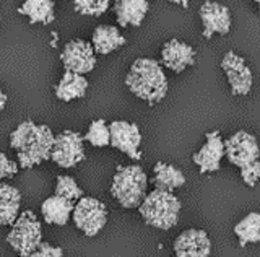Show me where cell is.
<instances>
[{
  "label": "cell",
  "mask_w": 260,
  "mask_h": 257,
  "mask_svg": "<svg viewBox=\"0 0 260 257\" xmlns=\"http://www.w3.org/2000/svg\"><path fill=\"white\" fill-rule=\"evenodd\" d=\"M72 220L85 236H96L108 223V210L98 199L81 197L73 205Z\"/></svg>",
  "instance_id": "cell-6"
},
{
  "label": "cell",
  "mask_w": 260,
  "mask_h": 257,
  "mask_svg": "<svg viewBox=\"0 0 260 257\" xmlns=\"http://www.w3.org/2000/svg\"><path fill=\"white\" fill-rule=\"evenodd\" d=\"M169 2H173L176 5H181V7H184V9H189L190 0H169Z\"/></svg>",
  "instance_id": "cell-31"
},
{
  "label": "cell",
  "mask_w": 260,
  "mask_h": 257,
  "mask_svg": "<svg viewBox=\"0 0 260 257\" xmlns=\"http://www.w3.org/2000/svg\"><path fill=\"white\" fill-rule=\"evenodd\" d=\"M54 2H55V0H54Z\"/></svg>",
  "instance_id": "cell-33"
},
{
  "label": "cell",
  "mask_w": 260,
  "mask_h": 257,
  "mask_svg": "<svg viewBox=\"0 0 260 257\" xmlns=\"http://www.w3.org/2000/svg\"><path fill=\"white\" fill-rule=\"evenodd\" d=\"M5 104H7V94H5V93L2 91V88H0V112L4 111Z\"/></svg>",
  "instance_id": "cell-30"
},
{
  "label": "cell",
  "mask_w": 260,
  "mask_h": 257,
  "mask_svg": "<svg viewBox=\"0 0 260 257\" xmlns=\"http://www.w3.org/2000/svg\"><path fill=\"white\" fill-rule=\"evenodd\" d=\"M73 205H75V202H72L69 199L52 196L41 204V213H43V218L46 220V223L63 227L70 220Z\"/></svg>",
  "instance_id": "cell-18"
},
{
  "label": "cell",
  "mask_w": 260,
  "mask_h": 257,
  "mask_svg": "<svg viewBox=\"0 0 260 257\" xmlns=\"http://www.w3.org/2000/svg\"><path fill=\"white\" fill-rule=\"evenodd\" d=\"M88 90V80L80 75V74H73V72H65L62 75L60 82L55 85V96L57 100L70 103L73 100L83 98Z\"/></svg>",
  "instance_id": "cell-19"
},
{
  "label": "cell",
  "mask_w": 260,
  "mask_h": 257,
  "mask_svg": "<svg viewBox=\"0 0 260 257\" xmlns=\"http://www.w3.org/2000/svg\"><path fill=\"white\" fill-rule=\"evenodd\" d=\"M63 199H69L72 202H77L78 199L83 197V189H81L77 181L72 176H59L55 184V194Z\"/></svg>",
  "instance_id": "cell-25"
},
{
  "label": "cell",
  "mask_w": 260,
  "mask_h": 257,
  "mask_svg": "<svg viewBox=\"0 0 260 257\" xmlns=\"http://www.w3.org/2000/svg\"><path fill=\"white\" fill-rule=\"evenodd\" d=\"M161 63L174 74H181L195 63V51L179 39H169L161 49Z\"/></svg>",
  "instance_id": "cell-15"
},
{
  "label": "cell",
  "mask_w": 260,
  "mask_h": 257,
  "mask_svg": "<svg viewBox=\"0 0 260 257\" xmlns=\"http://www.w3.org/2000/svg\"><path fill=\"white\" fill-rule=\"evenodd\" d=\"M109 145L120 150L132 159H140L142 132L135 122L114 120L109 125Z\"/></svg>",
  "instance_id": "cell-10"
},
{
  "label": "cell",
  "mask_w": 260,
  "mask_h": 257,
  "mask_svg": "<svg viewBox=\"0 0 260 257\" xmlns=\"http://www.w3.org/2000/svg\"><path fill=\"white\" fill-rule=\"evenodd\" d=\"M18 13L28 17L31 25H51L55 20L54 0H23Z\"/></svg>",
  "instance_id": "cell-17"
},
{
  "label": "cell",
  "mask_w": 260,
  "mask_h": 257,
  "mask_svg": "<svg viewBox=\"0 0 260 257\" xmlns=\"http://www.w3.org/2000/svg\"><path fill=\"white\" fill-rule=\"evenodd\" d=\"M202 35L203 38H213L215 35H228L231 31V12L226 5L218 2H205L200 7Z\"/></svg>",
  "instance_id": "cell-12"
},
{
  "label": "cell",
  "mask_w": 260,
  "mask_h": 257,
  "mask_svg": "<svg viewBox=\"0 0 260 257\" xmlns=\"http://www.w3.org/2000/svg\"><path fill=\"white\" fill-rule=\"evenodd\" d=\"M83 140L89 142L93 147H108L109 145V127L104 119L93 120L88 127V132Z\"/></svg>",
  "instance_id": "cell-24"
},
{
  "label": "cell",
  "mask_w": 260,
  "mask_h": 257,
  "mask_svg": "<svg viewBox=\"0 0 260 257\" xmlns=\"http://www.w3.org/2000/svg\"><path fill=\"white\" fill-rule=\"evenodd\" d=\"M21 194L10 184H0V227L13 224L20 212Z\"/></svg>",
  "instance_id": "cell-21"
},
{
  "label": "cell",
  "mask_w": 260,
  "mask_h": 257,
  "mask_svg": "<svg viewBox=\"0 0 260 257\" xmlns=\"http://www.w3.org/2000/svg\"><path fill=\"white\" fill-rule=\"evenodd\" d=\"M234 233L239 239V246L244 247L249 243H258L260 239V216L257 212L246 215L234 227Z\"/></svg>",
  "instance_id": "cell-23"
},
{
  "label": "cell",
  "mask_w": 260,
  "mask_h": 257,
  "mask_svg": "<svg viewBox=\"0 0 260 257\" xmlns=\"http://www.w3.org/2000/svg\"><path fill=\"white\" fill-rule=\"evenodd\" d=\"M18 173V165L12 162L5 153H0V179H8Z\"/></svg>",
  "instance_id": "cell-28"
},
{
  "label": "cell",
  "mask_w": 260,
  "mask_h": 257,
  "mask_svg": "<svg viewBox=\"0 0 260 257\" xmlns=\"http://www.w3.org/2000/svg\"><path fill=\"white\" fill-rule=\"evenodd\" d=\"M254 2H255V4H258V2H260V0H254Z\"/></svg>",
  "instance_id": "cell-32"
},
{
  "label": "cell",
  "mask_w": 260,
  "mask_h": 257,
  "mask_svg": "<svg viewBox=\"0 0 260 257\" xmlns=\"http://www.w3.org/2000/svg\"><path fill=\"white\" fill-rule=\"evenodd\" d=\"M241 178L244 181V184H247L249 187H254L258 178H260V163H254L247 168H242L241 170Z\"/></svg>",
  "instance_id": "cell-27"
},
{
  "label": "cell",
  "mask_w": 260,
  "mask_h": 257,
  "mask_svg": "<svg viewBox=\"0 0 260 257\" xmlns=\"http://www.w3.org/2000/svg\"><path fill=\"white\" fill-rule=\"evenodd\" d=\"M148 0H114L112 5L117 25L120 28L140 26L148 13Z\"/></svg>",
  "instance_id": "cell-16"
},
{
  "label": "cell",
  "mask_w": 260,
  "mask_h": 257,
  "mask_svg": "<svg viewBox=\"0 0 260 257\" xmlns=\"http://www.w3.org/2000/svg\"><path fill=\"white\" fill-rule=\"evenodd\" d=\"M205 145L197 153H193L192 159L199 166L202 174L218 171L221 166V159L224 156V142L219 135V131H211L205 134Z\"/></svg>",
  "instance_id": "cell-13"
},
{
  "label": "cell",
  "mask_w": 260,
  "mask_h": 257,
  "mask_svg": "<svg viewBox=\"0 0 260 257\" xmlns=\"http://www.w3.org/2000/svg\"><path fill=\"white\" fill-rule=\"evenodd\" d=\"M258 143L252 134L239 131L224 142V156L231 165L238 166L239 170L247 168L258 162Z\"/></svg>",
  "instance_id": "cell-8"
},
{
  "label": "cell",
  "mask_w": 260,
  "mask_h": 257,
  "mask_svg": "<svg viewBox=\"0 0 260 257\" xmlns=\"http://www.w3.org/2000/svg\"><path fill=\"white\" fill-rule=\"evenodd\" d=\"M221 69L226 74L228 83H230L231 93L234 96L249 94L252 90V83H254V77H252V70L241 55L228 51L221 60Z\"/></svg>",
  "instance_id": "cell-11"
},
{
  "label": "cell",
  "mask_w": 260,
  "mask_h": 257,
  "mask_svg": "<svg viewBox=\"0 0 260 257\" xmlns=\"http://www.w3.org/2000/svg\"><path fill=\"white\" fill-rule=\"evenodd\" d=\"M51 159L57 166L65 168V170L81 163L85 159L83 137L73 131H63L55 135L51 150Z\"/></svg>",
  "instance_id": "cell-7"
},
{
  "label": "cell",
  "mask_w": 260,
  "mask_h": 257,
  "mask_svg": "<svg viewBox=\"0 0 260 257\" xmlns=\"http://www.w3.org/2000/svg\"><path fill=\"white\" fill-rule=\"evenodd\" d=\"M153 186L158 190L173 192L185 184V176L181 170H177L173 165L156 163L153 168Z\"/></svg>",
  "instance_id": "cell-22"
},
{
  "label": "cell",
  "mask_w": 260,
  "mask_h": 257,
  "mask_svg": "<svg viewBox=\"0 0 260 257\" xmlns=\"http://www.w3.org/2000/svg\"><path fill=\"white\" fill-rule=\"evenodd\" d=\"M60 60L65 72L85 75L96 67V55L91 43L85 39H72L62 47Z\"/></svg>",
  "instance_id": "cell-9"
},
{
  "label": "cell",
  "mask_w": 260,
  "mask_h": 257,
  "mask_svg": "<svg viewBox=\"0 0 260 257\" xmlns=\"http://www.w3.org/2000/svg\"><path fill=\"white\" fill-rule=\"evenodd\" d=\"M125 43H127L125 38L120 35L117 26L101 25V26H96L93 31L91 46L94 52L98 54H111L124 46Z\"/></svg>",
  "instance_id": "cell-20"
},
{
  "label": "cell",
  "mask_w": 260,
  "mask_h": 257,
  "mask_svg": "<svg viewBox=\"0 0 260 257\" xmlns=\"http://www.w3.org/2000/svg\"><path fill=\"white\" fill-rule=\"evenodd\" d=\"M31 257H63V251L59 246H52L49 243H41Z\"/></svg>",
  "instance_id": "cell-29"
},
{
  "label": "cell",
  "mask_w": 260,
  "mask_h": 257,
  "mask_svg": "<svg viewBox=\"0 0 260 257\" xmlns=\"http://www.w3.org/2000/svg\"><path fill=\"white\" fill-rule=\"evenodd\" d=\"M148 189V178L140 166H122L114 174L111 184L112 197L124 208H137Z\"/></svg>",
  "instance_id": "cell-3"
},
{
  "label": "cell",
  "mask_w": 260,
  "mask_h": 257,
  "mask_svg": "<svg viewBox=\"0 0 260 257\" xmlns=\"http://www.w3.org/2000/svg\"><path fill=\"white\" fill-rule=\"evenodd\" d=\"M54 143V134L47 125L35 124L29 131L28 137L24 139L18 151V165L20 168L29 170L41 165L43 162L51 159V150Z\"/></svg>",
  "instance_id": "cell-5"
},
{
  "label": "cell",
  "mask_w": 260,
  "mask_h": 257,
  "mask_svg": "<svg viewBox=\"0 0 260 257\" xmlns=\"http://www.w3.org/2000/svg\"><path fill=\"white\" fill-rule=\"evenodd\" d=\"M73 7L80 15L101 17L111 7V0H73Z\"/></svg>",
  "instance_id": "cell-26"
},
{
  "label": "cell",
  "mask_w": 260,
  "mask_h": 257,
  "mask_svg": "<svg viewBox=\"0 0 260 257\" xmlns=\"http://www.w3.org/2000/svg\"><path fill=\"white\" fill-rule=\"evenodd\" d=\"M137 208L146 224L158 230H171L179 221L181 200L173 192L154 189L145 196L142 204Z\"/></svg>",
  "instance_id": "cell-2"
},
{
  "label": "cell",
  "mask_w": 260,
  "mask_h": 257,
  "mask_svg": "<svg viewBox=\"0 0 260 257\" xmlns=\"http://www.w3.org/2000/svg\"><path fill=\"white\" fill-rule=\"evenodd\" d=\"M125 85L137 98L148 104L161 103L168 94V77L154 59H137L125 77Z\"/></svg>",
  "instance_id": "cell-1"
},
{
  "label": "cell",
  "mask_w": 260,
  "mask_h": 257,
  "mask_svg": "<svg viewBox=\"0 0 260 257\" xmlns=\"http://www.w3.org/2000/svg\"><path fill=\"white\" fill-rule=\"evenodd\" d=\"M176 257H210L211 241L203 230H185L174 241Z\"/></svg>",
  "instance_id": "cell-14"
},
{
  "label": "cell",
  "mask_w": 260,
  "mask_h": 257,
  "mask_svg": "<svg viewBox=\"0 0 260 257\" xmlns=\"http://www.w3.org/2000/svg\"><path fill=\"white\" fill-rule=\"evenodd\" d=\"M7 243L20 257H31L43 243V227L38 216L31 210L16 216L7 235Z\"/></svg>",
  "instance_id": "cell-4"
}]
</instances>
